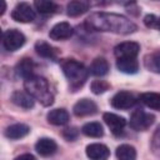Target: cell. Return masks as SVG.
<instances>
[{
	"instance_id": "obj_1",
	"label": "cell",
	"mask_w": 160,
	"mask_h": 160,
	"mask_svg": "<svg viewBox=\"0 0 160 160\" xmlns=\"http://www.w3.org/2000/svg\"><path fill=\"white\" fill-rule=\"evenodd\" d=\"M84 26L90 31H109L121 35L131 34L138 29L136 24H134L126 16L105 11L90 14L85 20Z\"/></svg>"
},
{
	"instance_id": "obj_2",
	"label": "cell",
	"mask_w": 160,
	"mask_h": 160,
	"mask_svg": "<svg viewBox=\"0 0 160 160\" xmlns=\"http://www.w3.org/2000/svg\"><path fill=\"white\" fill-rule=\"evenodd\" d=\"M25 91H28L35 100H38L42 106H50L54 102V94L50 89L49 81L39 75H34L24 80Z\"/></svg>"
},
{
	"instance_id": "obj_3",
	"label": "cell",
	"mask_w": 160,
	"mask_h": 160,
	"mask_svg": "<svg viewBox=\"0 0 160 160\" xmlns=\"http://www.w3.org/2000/svg\"><path fill=\"white\" fill-rule=\"evenodd\" d=\"M61 70L65 75V78L69 81L70 89L72 91L79 90L80 88L84 86V84L88 80L89 75V69L84 66L80 61L75 59H66L61 62Z\"/></svg>"
},
{
	"instance_id": "obj_4",
	"label": "cell",
	"mask_w": 160,
	"mask_h": 160,
	"mask_svg": "<svg viewBox=\"0 0 160 160\" xmlns=\"http://www.w3.org/2000/svg\"><path fill=\"white\" fill-rule=\"evenodd\" d=\"M154 121H155V116L152 114L138 109L132 111L129 120V125L135 131H145L154 124Z\"/></svg>"
},
{
	"instance_id": "obj_5",
	"label": "cell",
	"mask_w": 160,
	"mask_h": 160,
	"mask_svg": "<svg viewBox=\"0 0 160 160\" xmlns=\"http://www.w3.org/2000/svg\"><path fill=\"white\" fill-rule=\"evenodd\" d=\"M25 35L18 29H9L2 34V46L6 51H16L25 44Z\"/></svg>"
},
{
	"instance_id": "obj_6",
	"label": "cell",
	"mask_w": 160,
	"mask_h": 160,
	"mask_svg": "<svg viewBox=\"0 0 160 160\" xmlns=\"http://www.w3.org/2000/svg\"><path fill=\"white\" fill-rule=\"evenodd\" d=\"M11 18L18 22H31L35 19V10L29 2H19L12 9Z\"/></svg>"
},
{
	"instance_id": "obj_7",
	"label": "cell",
	"mask_w": 160,
	"mask_h": 160,
	"mask_svg": "<svg viewBox=\"0 0 160 160\" xmlns=\"http://www.w3.org/2000/svg\"><path fill=\"white\" fill-rule=\"evenodd\" d=\"M140 51V45L135 41H124L114 48V55L118 59H136Z\"/></svg>"
},
{
	"instance_id": "obj_8",
	"label": "cell",
	"mask_w": 160,
	"mask_h": 160,
	"mask_svg": "<svg viewBox=\"0 0 160 160\" xmlns=\"http://www.w3.org/2000/svg\"><path fill=\"white\" fill-rule=\"evenodd\" d=\"M136 102H138L136 96L130 91H119L110 100L111 106L119 110H128L132 108Z\"/></svg>"
},
{
	"instance_id": "obj_9",
	"label": "cell",
	"mask_w": 160,
	"mask_h": 160,
	"mask_svg": "<svg viewBox=\"0 0 160 160\" xmlns=\"http://www.w3.org/2000/svg\"><path fill=\"white\" fill-rule=\"evenodd\" d=\"M102 120L105 121V124L108 125V128L110 129V131L119 136L124 132V128L126 125V120L120 116V115H116L114 112H105L102 115Z\"/></svg>"
},
{
	"instance_id": "obj_10",
	"label": "cell",
	"mask_w": 160,
	"mask_h": 160,
	"mask_svg": "<svg viewBox=\"0 0 160 160\" xmlns=\"http://www.w3.org/2000/svg\"><path fill=\"white\" fill-rule=\"evenodd\" d=\"M74 34V29L72 26L66 22V21H62V22H58L55 24L50 31H49V38L51 40H56V41H60V40H66L69 38H71Z\"/></svg>"
},
{
	"instance_id": "obj_11",
	"label": "cell",
	"mask_w": 160,
	"mask_h": 160,
	"mask_svg": "<svg viewBox=\"0 0 160 160\" xmlns=\"http://www.w3.org/2000/svg\"><path fill=\"white\" fill-rule=\"evenodd\" d=\"M74 115L82 118V116H89V115H94L98 111V105L90 100V99H80L72 108Z\"/></svg>"
},
{
	"instance_id": "obj_12",
	"label": "cell",
	"mask_w": 160,
	"mask_h": 160,
	"mask_svg": "<svg viewBox=\"0 0 160 160\" xmlns=\"http://www.w3.org/2000/svg\"><path fill=\"white\" fill-rule=\"evenodd\" d=\"M85 152L90 160H106L110 156L109 148L100 142H94L88 145Z\"/></svg>"
},
{
	"instance_id": "obj_13",
	"label": "cell",
	"mask_w": 160,
	"mask_h": 160,
	"mask_svg": "<svg viewBox=\"0 0 160 160\" xmlns=\"http://www.w3.org/2000/svg\"><path fill=\"white\" fill-rule=\"evenodd\" d=\"M35 51L39 56L45 58V59H50V60H56L60 51L59 49L54 48L52 45H50L49 42L44 41V40H39L35 44Z\"/></svg>"
},
{
	"instance_id": "obj_14",
	"label": "cell",
	"mask_w": 160,
	"mask_h": 160,
	"mask_svg": "<svg viewBox=\"0 0 160 160\" xmlns=\"http://www.w3.org/2000/svg\"><path fill=\"white\" fill-rule=\"evenodd\" d=\"M35 150L41 156H50L58 150L56 142L50 138H41L35 144Z\"/></svg>"
},
{
	"instance_id": "obj_15",
	"label": "cell",
	"mask_w": 160,
	"mask_h": 160,
	"mask_svg": "<svg viewBox=\"0 0 160 160\" xmlns=\"http://www.w3.org/2000/svg\"><path fill=\"white\" fill-rule=\"evenodd\" d=\"M11 101L22 109H31L34 106V98L28 92L22 90H16L11 94Z\"/></svg>"
},
{
	"instance_id": "obj_16",
	"label": "cell",
	"mask_w": 160,
	"mask_h": 160,
	"mask_svg": "<svg viewBox=\"0 0 160 160\" xmlns=\"http://www.w3.org/2000/svg\"><path fill=\"white\" fill-rule=\"evenodd\" d=\"M29 132H30V128L26 124L18 122V124H12V125L8 126L5 129V132L4 134H5V136L8 139L18 140V139H21V138L26 136Z\"/></svg>"
},
{
	"instance_id": "obj_17",
	"label": "cell",
	"mask_w": 160,
	"mask_h": 160,
	"mask_svg": "<svg viewBox=\"0 0 160 160\" xmlns=\"http://www.w3.org/2000/svg\"><path fill=\"white\" fill-rule=\"evenodd\" d=\"M90 8V2L85 0H74L66 5V14L70 18H76L85 14Z\"/></svg>"
},
{
	"instance_id": "obj_18",
	"label": "cell",
	"mask_w": 160,
	"mask_h": 160,
	"mask_svg": "<svg viewBox=\"0 0 160 160\" xmlns=\"http://www.w3.org/2000/svg\"><path fill=\"white\" fill-rule=\"evenodd\" d=\"M34 69H35V65H34V61L29 58H24L21 59L18 64H16V68H15V71L18 74V76L22 78L24 80L34 76Z\"/></svg>"
},
{
	"instance_id": "obj_19",
	"label": "cell",
	"mask_w": 160,
	"mask_h": 160,
	"mask_svg": "<svg viewBox=\"0 0 160 160\" xmlns=\"http://www.w3.org/2000/svg\"><path fill=\"white\" fill-rule=\"evenodd\" d=\"M46 119L51 125L61 126V125H65L69 122L70 116L65 109H54V110H50L48 112Z\"/></svg>"
},
{
	"instance_id": "obj_20",
	"label": "cell",
	"mask_w": 160,
	"mask_h": 160,
	"mask_svg": "<svg viewBox=\"0 0 160 160\" xmlns=\"http://www.w3.org/2000/svg\"><path fill=\"white\" fill-rule=\"evenodd\" d=\"M109 71V62L106 61L105 58H95L90 66H89V72L92 74L94 76H104Z\"/></svg>"
},
{
	"instance_id": "obj_21",
	"label": "cell",
	"mask_w": 160,
	"mask_h": 160,
	"mask_svg": "<svg viewBox=\"0 0 160 160\" xmlns=\"http://www.w3.org/2000/svg\"><path fill=\"white\" fill-rule=\"evenodd\" d=\"M116 68L124 74H136L139 71V61L136 59H118Z\"/></svg>"
},
{
	"instance_id": "obj_22",
	"label": "cell",
	"mask_w": 160,
	"mask_h": 160,
	"mask_svg": "<svg viewBox=\"0 0 160 160\" xmlns=\"http://www.w3.org/2000/svg\"><path fill=\"white\" fill-rule=\"evenodd\" d=\"M139 100L148 108L160 111V92H144Z\"/></svg>"
},
{
	"instance_id": "obj_23",
	"label": "cell",
	"mask_w": 160,
	"mask_h": 160,
	"mask_svg": "<svg viewBox=\"0 0 160 160\" xmlns=\"http://www.w3.org/2000/svg\"><path fill=\"white\" fill-rule=\"evenodd\" d=\"M81 132L89 138H101L104 135L102 126L98 121H91V122H86L85 125H82Z\"/></svg>"
},
{
	"instance_id": "obj_24",
	"label": "cell",
	"mask_w": 160,
	"mask_h": 160,
	"mask_svg": "<svg viewBox=\"0 0 160 160\" xmlns=\"http://www.w3.org/2000/svg\"><path fill=\"white\" fill-rule=\"evenodd\" d=\"M115 154L118 160H136V150L129 144H121L118 146Z\"/></svg>"
},
{
	"instance_id": "obj_25",
	"label": "cell",
	"mask_w": 160,
	"mask_h": 160,
	"mask_svg": "<svg viewBox=\"0 0 160 160\" xmlns=\"http://www.w3.org/2000/svg\"><path fill=\"white\" fill-rule=\"evenodd\" d=\"M34 8L38 10L40 14H54L59 10V5L55 4L54 1H48V0H36L34 1Z\"/></svg>"
},
{
	"instance_id": "obj_26",
	"label": "cell",
	"mask_w": 160,
	"mask_h": 160,
	"mask_svg": "<svg viewBox=\"0 0 160 160\" xmlns=\"http://www.w3.org/2000/svg\"><path fill=\"white\" fill-rule=\"evenodd\" d=\"M145 66L152 72L160 74V51H155L145 58Z\"/></svg>"
},
{
	"instance_id": "obj_27",
	"label": "cell",
	"mask_w": 160,
	"mask_h": 160,
	"mask_svg": "<svg viewBox=\"0 0 160 160\" xmlns=\"http://www.w3.org/2000/svg\"><path fill=\"white\" fill-rule=\"evenodd\" d=\"M90 89H91L92 94L100 95V94H104L105 91H108L110 89V84L105 80H94L90 84Z\"/></svg>"
},
{
	"instance_id": "obj_28",
	"label": "cell",
	"mask_w": 160,
	"mask_h": 160,
	"mask_svg": "<svg viewBox=\"0 0 160 160\" xmlns=\"http://www.w3.org/2000/svg\"><path fill=\"white\" fill-rule=\"evenodd\" d=\"M150 149L151 152L156 156H160V125L156 128L155 132L152 134L151 142H150Z\"/></svg>"
},
{
	"instance_id": "obj_29",
	"label": "cell",
	"mask_w": 160,
	"mask_h": 160,
	"mask_svg": "<svg viewBox=\"0 0 160 160\" xmlns=\"http://www.w3.org/2000/svg\"><path fill=\"white\" fill-rule=\"evenodd\" d=\"M78 135H79V130H78L76 128H74V126L66 128V129L62 131V136H64L68 141H74V140L78 138Z\"/></svg>"
},
{
	"instance_id": "obj_30",
	"label": "cell",
	"mask_w": 160,
	"mask_h": 160,
	"mask_svg": "<svg viewBox=\"0 0 160 160\" xmlns=\"http://www.w3.org/2000/svg\"><path fill=\"white\" fill-rule=\"evenodd\" d=\"M156 21H158V16L152 15V14H149L144 18V24L148 26V28H155L156 26Z\"/></svg>"
},
{
	"instance_id": "obj_31",
	"label": "cell",
	"mask_w": 160,
	"mask_h": 160,
	"mask_svg": "<svg viewBox=\"0 0 160 160\" xmlns=\"http://www.w3.org/2000/svg\"><path fill=\"white\" fill-rule=\"evenodd\" d=\"M14 160H36V159H35V156L31 155V154H22V155L16 156Z\"/></svg>"
},
{
	"instance_id": "obj_32",
	"label": "cell",
	"mask_w": 160,
	"mask_h": 160,
	"mask_svg": "<svg viewBox=\"0 0 160 160\" xmlns=\"http://www.w3.org/2000/svg\"><path fill=\"white\" fill-rule=\"evenodd\" d=\"M1 4H2V9H1V14H0V15H2V14L5 12V10H6V4H5V1H2Z\"/></svg>"
},
{
	"instance_id": "obj_33",
	"label": "cell",
	"mask_w": 160,
	"mask_h": 160,
	"mask_svg": "<svg viewBox=\"0 0 160 160\" xmlns=\"http://www.w3.org/2000/svg\"><path fill=\"white\" fill-rule=\"evenodd\" d=\"M155 29H159V30H160V16L158 18V21H156V26H155Z\"/></svg>"
}]
</instances>
